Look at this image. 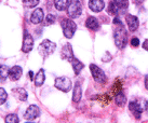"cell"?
<instances>
[{"instance_id": "cell-27", "label": "cell", "mask_w": 148, "mask_h": 123, "mask_svg": "<svg viewBox=\"0 0 148 123\" xmlns=\"http://www.w3.org/2000/svg\"><path fill=\"white\" fill-rule=\"evenodd\" d=\"M55 22V15L53 14H48L45 18V25H52Z\"/></svg>"}, {"instance_id": "cell-5", "label": "cell", "mask_w": 148, "mask_h": 123, "mask_svg": "<svg viewBox=\"0 0 148 123\" xmlns=\"http://www.w3.org/2000/svg\"><path fill=\"white\" fill-rule=\"evenodd\" d=\"M54 85L58 90L62 91V92H69L73 86V83H71V80L67 77H58L55 79Z\"/></svg>"}, {"instance_id": "cell-16", "label": "cell", "mask_w": 148, "mask_h": 123, "mask_svg": "<svg viewBox=\"0 0 148 123\" xmlns=\"http://www.w3.org/2000/svg\"><path fill=\"white\" fill-rule=\"evenodd\" d=\"M12 93L14 94V96L16 97L17 99H20L22 102H25V100H27V97H28V95H27V92L24 90V89H22V87H17V89H14L12 91Z\"/></svg>"}, {"instance_id": "cell-23", "label": "cell", "mask_w": 148, "mask_h": 123, "mask_svg": "<svg viewBox=\"0 0 148 123\" xmlns=\"http://www.w3.org/2000/svg\"><path fill=\"white\" fill-rule=\"evenodd\" d=\"M115 102L118 106H123L124 104L127 102V97H125V95H124L122 92H119L118 94L116 95Z\"/></svg>"}, {"instance_id": "cell-33", "label": "cell", "mask_w": 148, "mask_h": 123, "mask_svg": "<svg viewBox=\"0 0 148 123\" xmlns=\"http://www.w3.org/2000/svg\"><path fill=\"white\" fill-rule=\"evenodd\" d=\"M26 123H33V122H26Z\"/></svg>"}, {"instance_id": "cell-31", "label": "cell", "mask_w": 148, "mask_h": 123, "mask_svg": "<svg viewBox=\"0 0 148 123\" xmlns=\"http://www.w3.org/2000/svg\"><path fill=\"white\" fill-rule=\"evenodd\" d=\"M143 48H144L145 50H148V40H145L144 44H143Z\"/></svg>"}, {"instance_id": "cell-20", "label": "cell", "mask_w": 148, "mask_h": 123, "mask_svg": "<svg viewBox=\"0 0 148 123\" xmlns=\"http://www.w3.org/2000/svg\"><path fill=\"white\" fill-rule=\"evenodd\" d=\"M9 71L10 68L7 65H0V81L4 82L5 79L9 78Z\"/></svg>"}, {"instance_id": "cell-17", "label": "cell", "mask_w": 148, "mask_h": 123, "mask_svg": "<svg viewBox=\"0 0 148 123\" xmlns=\"http://www.w3.org/2000/svg\"><path fill=\"white\" fill-rule=\"evenodd\" d=\"M80 99H81V85L79 82H77L75 84L74 92H73V100L75 102H79Z\"/></svg>"}, {"instance_id": "cell-30", "label": "cell", "mask_w": 148, "mask_h": 123, "mask_svg": "<svg viewBox=\"0 0 148 123\" xmlns=\"http://www.w3.org/2000/svg\"><path fill=\"white\" fill-rule=\"evenodd\" d=\"M145 87L148 90V74L145 76Z\"/></svg>"}, {"instance_id": "cell-19", "label": "cell", "mask_w": 148, "mask_h": 123, "mask_svg": "<svg viewBox=\"0 0 148 123\" xmlns=\"http://www.w3.org/2000/svg\"><path fill=\"white\" fill-rule=\"evenodd\" d=\"M45 70L40 69L38 71V74H36V77H35V84H36V86H41L43 84V82H45Z\"/></svg>"}, {"instance_id": "cell-14", "label": "cell", "mask_w": 148, "mask_h": 123, "mask_svg": "<svg viewBox=\"0 0 148 123\" xmlns=\"http://www.w3.org/2000/svg\"><path fill=\"white\" fill-rule=\"evenodd\" d=\"M43 17H45V15H43L42 9H36L30 16V20L33 24H39L43 20Z\"/></svg>"}, {"instance_id": "cell-25", "label": "cell", "mask_w": 148, "mask_h": 123, "mask_svg": "<svg viewBox=\"0 0 148 123\" xmlns=\"http://www.w3.org/2000/svg\"><path fill=\"white\" fill-rule=\"evenodd\" d=\"M115 1L117 2L118 7L122 10H125L129 7V0H115Z\"/></svg>"}, {"instance_id": "cell-21", "label": "cell", "mask_w": 148, "mask_h": 123, "mask_svg": "<svg viewBox=\"0 0 148 123\" xmlns=\"http://www.w3.org/2000/svg\"><path fill=\"white\" fill-rule=\"evenodd\" d=\"M71 65H73V68H74L75 74H79V72H80V71L83 69V67H84V65H83L82 63L79 61V59H77L76 57L71 61Z\"/></svg>"}, {"instance_id": "cell-11", "label": "cell", "mask_w": 148, "mask_h": 123, "mask_svg": "<svg viewBox=\"0 0 148 123\" xmlns=\"http://www.w3.org/2000/svg\"><path fill=\"white\" fill-rule=\"evenodd\" d=\"M22 74H23V70L20 66H13L9 71V79L11 81H17L22 77Z\"/></svg>"}, {"instance_id": "cell-2", "label": "cell", "mask_w": 148, "mask_h": 123, "mask_svg": "<svg viewBox=\"0 0 148 123\" xmlns=\"http://www.w3.org/2000/svg\"><path fill=\"white\" fill-rule=\"evenodd\" d=\"M55 49H56V44L52 41L45 39L40 43L39 48H38V52L42 57H48L55 51Z\"/></svg>"}, {"instance_id": "cell-32", "label": "cell", "mask_w": 148, "mask_h": 123, "mask_svg": "<svg viewBox=\"0 0 148 123\" xmlns=\"http://www.w3.org/2000/svg\"><path fill=\"white\" fill-rule=\"evenodd\" d=\"M33 76H34L33 71H29V77H30V78H33Z\"/></svg>"}, {"instance_id": "cell-24", "label": "cell", "mask_w": 148, "mask_h": 123, "mask_svg": "<svg viewBox=\"0 0 148 123\" xmlns=\"http://www.w3.org/2000/svg\"><path fill=\"white\" fill-rule=\"evenodd\" d=\"M5 123H20V120H18V117H17L15 113H11V115H8L5 117Z\"/></svg>"}, {"instance_id": "cell-15", "label": "cell", "mask_w": 148, "mask_h": 123, "mask_svg": "<svg viewBox=\"0 0 148 123\" xmlns=\"http://www.w3.org/2000/svg\"><path fill=\"white\" fill-rule=\"evenodd\" d=\"M86 26L89 29L93 30V31H96L99 29V20H96L94 16H89L88 20H86Z\"/></svg>"}, {"instance_id": "cell-6", "label": "cell", "mask_w": 148, "mask_h": 123, "mask_svg": "<svg viewBox=\"0 0 148 123\" xmlns=\"http://www.w3.org/2000/svg\"><path fill=\"white\" fill-rule=\"evenodd\" d=\"M90 70H91V74L93 76V78L94 80L97 83H101V84H103L105 82L107 81V77L105 72H104L103 70L99 68V66L94 65V64H91L90 65Z\"/></svg>"}, {"instance_id": "cell-10", "label": "cell", "mask_w": 148, "mask_h": 123, "mask_svg": "<svg viewBox=\"0 0 148 123\" xmlns=\"http://www.w3.org/2000/svg\"><path fill=\"white\" fill-rule=\"evenodd\" d=\"M125 20H127V26H129V29H130L131 31H135L136 29L138 28V26H140L138 18H137L136 16H134V15H131V14L127 15Z\"/></svg>"}, {"instance_id": "cell-18", "label": "cell", "mask_w": 148, "mask_h": 123, "mask_svg": "<svg viewBox=\"0 0 148 123\" xmlns=\"http://www.w3.org/2000/svg\"><path fill=\"white\" fill-rule=\"evenodd\" d=\"M69 4V0H54V5L58 11H64Z\"/></svg>"}, {"instance_id": "cell-28", "label": "cell", "mask_w": 148, "mask_h": 123, "mask_svg": "<svg viewBox=\"0 0 148 123\" xmlns=\"http://www.w3.org/2000/svg\"><path fill=\"white\" fill-rule=\"evenodd\" d=\"M39 3V0H26L25 1V4L29 7V8H34V7H36L37 4Z\"/></svg>"}, {"instance_id": "cell-26", "label": "cell", "mask_w": 148, "mask_h": 123, "mask_svg": "<svg viewBox=\"0 0 148 123\" xmlns=\"http://www.w3.org/2000/svg\"><path fill=\"white\" fill-rule=\"evenodd\" d=\"M7 98H8V94H7V92L4 91V89L0 87V105L4 104V102L7 100Z\"/></svg>"}, {"instance_id": "cell-13", "label": "cell", "mask_w": 148, "mask_h": 123, "mask_svg": "<svg viewBox=\"0 0 148 123\" xmlns=\"http://www.w3.org/2000/svg\"><path fill=\"white\" fill-rule=\"evenodd\" d=\"M129 109L131 111L133 115L135 117V119H140V115H142V106H140V104L137 102H130V105H129Z\"/></svg>"}, {"instance_id": "cell-22", "label": "cell", "mask_w": 148, "mask_h": 123, "mask_svg": "<svg viewBox=\"0 0 148 123\" xmlns=\"http://www.w3.org/2000/svg\"><path fill=\"white\" fill-rule=\"evenodd\" d=\"M119 7H118V4L116 2L115 0H111L109 5H108V13H110L112 15H117L118 12H119Z\"/></svg>"}, {"instance_id": "cell-34", "label": "cell", "mask_w": 148, "mask_h": 123, "mask_svg": "<svg viewBox=\"0 0 148 123\" xmlns=\"http://www.w3.org/2000/svg\"><path fill=\"white\" fill-rule=\"evenodd\" d=\"M23 1H24V2H25V1H26V0H23Z\"/></svg>"}, {"instance_id": "cell-12", "label": "cell", "mask_w": 148, "mask_h": 123, "mask_svg": "<svg viewBox=\"0 0 148 123\" xmlns=\"http://www.w3.org/2000/svg\"><path fill=\"white\" fill-rule=\"evenodd\" d=\"M89 8L93 12H101L105 8V2L103 0H90L89 1Z\"/></svg>"}, {"instance_id": "cell-8", "label": "cell", "mask_w": 148, "mask_h": 123, "mask_svg": "<svg viewBox=\"0 0 148 123\" xmlns=\"http://www.w3.org/2000/svg\"><path fill=\"white\" fill-rule=\"evenodd\" d=\"M34 48V39L27 31L24 33V39H23V45H22V51L25 53L30 52Z\"/></svg>"}, {"instance_id": "cell-1", "label": "cell", "mask_w": 148, "mask_h": 123, "mask_svg": "<svg viewBox=\"0 0 148 123\" xmlns=\"http://www.w3.org/2000/svg\"><path fill=\"white\" fill-rule=\"evenodd\" d=\"M114 39L118 49H124L127 43V35L123 25H118L114 31Z\"/></svg>"}, {"instance_id": "cell-9", "label": "cell", "mask_w": 148, "mask_h": 123, "mask_svg": "<svg viewBox=\"0 0 148 123\" xmlns=\"http://www.w3.org/2000/svg\"><path fill=\"white\" fill-rule=\"evenodd\" d=\"M61 57L63 59H66L67 62H70V63L75 58L74 53H73V48H71V45L69 43H66L64 45V48L61 51Z\"/></svg>"}, {"instance_id": "cell-7", "label": "cell", "mask_w": 148, "mask_h": 123, "mask_svg": "<svg viewBox=\"0 0 148 123\" xmlns=\"http://www.w3.org/2000/svg\"><path fill=\"white\" fill-rule=\"evenodd\" d=\"M40 115V109L39 107L36 105H30V106L26 109L24 113V118L26 120H35Z\"/></svg>"}, {"instance_id": "cell-29", "label": "cell", "mask_w": 148, "mask_h": 123, "mask_svg": "<svg viewBox=\"0 0 148 123\" xmlns=\"http://www.w3.org/2000/svg\"><path fill=\"white\" fill-rule=\"evenodd\" d=\"M131 44H132V46H134V48L138 46V45H140V39H138V38H133V39H131Z\"/></svg>"}, {"instance_id": "cell-4", "label": "cell", "mask_w": 148, "mask_h": 123, "mask_svg": "<svg viewBox=\"0 0 148 123\" xmlns=\"http://www.w3.org/2000/svg\"><path fill=\"white\" fill-rule=\"evenodd\" d=\"M62 28L64 36L66 38H73L74 37L75 33H76V29H77V25L73 20L70 18H65L62 20Z\"/></svg>"}, {"instance_id": "cell-3", "label": "cell", "mask_w": 148, "mask_h": 123, "mask_svg": "<svg viewBox=\"0 0 148 123\" xmlns=\"http://www.w3.org/2000/svg\"><path fill=\"white\" fill-rule=\"evenodd\" d=\"M67 13L70 18H76L81 15L82 13V5L79 0H70L67 7Z\"/></svg>"}]
</instances>
